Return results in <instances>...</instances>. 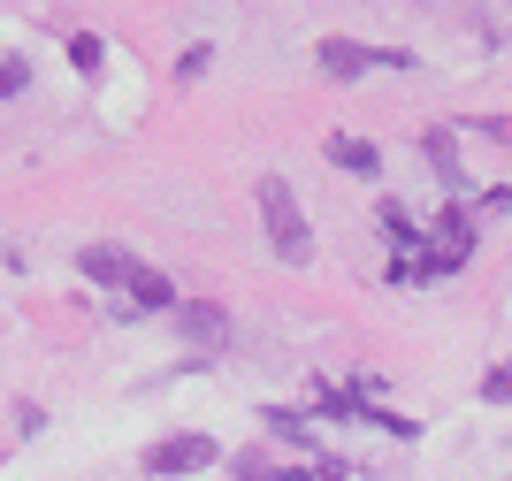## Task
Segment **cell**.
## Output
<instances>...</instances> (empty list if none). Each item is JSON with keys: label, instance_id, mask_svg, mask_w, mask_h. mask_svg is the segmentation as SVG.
Returning a JSON list of instances; mask_svg holds the SVG:
<instances>
[{"label": "cell", "instance_id": "6da1fadb", "mask_svg": "<svg viewBox=\"0 0 512 481\" xmlns=\"http://www.w3.org/2000/svg\"><path fill=\"white\" fill-rule=\"evenodd\" d=\"M260 222H268V245H276L283 268H306V260H314V230H306V214H299V199H291L283 176H260Z\"/></svg>", "mask_w": 512, "mask_h": 481}, {"label": "cell", "instance_id": "7a4b0ae2", "mask_svg": "<svg viewBox=\"0 0 512 481\" xmlns=\"http://www.w3.org/2000/svg\"><path fill=\"white\" fill-rule=\"evenodd\" d=\"M314 62H321L329 84H352V77H367V69H413V54L406 46H367V39H321Z\"/></svg>", "mask_w": 512, "mask_h": 481}, {"label": "cell", "instance_id": "3957f363", "mask_svg": "<svg viewBox=\"0 0 512 481\" xmlns=\"http://www.w3.org/2000/svg\"><path fill=\"white\" fill-rule=\"evenodd\" d=\"M207 466H222V443H214V436H199V428H184V436H161V443H146V474H153V481L207 474Z\"/></svg>", "mask_w": 512, "mask_h": 481}, {"label": "cell", "instance_id": "277c9868", "mask_svg": "<svg viewBox=\"0 0 512 481\" xmlns=\"http://www.w3.org/2000/svg\"><path fill=\"white\" fill-rule=\"evenodd\" d=\"M467 252H474V214H467V207H444V214H436V245H428L421 275H451V268H467Z\"/></svg>", "mask_w": 512, "mask_h": 481}, {"label": "cell", "instance_id": "5b68a950", "mask_svg": "<svg viewBox=\"0 0 512 481\" xmlns=\"http://www.w3.org/2000/svg\"><path fill=\"white\" fill-rule=\"evenodd\" d=\"M123 298H130V314H176V306H184V298H176V283H169L161 268H146V260H138V275L123 283Z\"/></svg>", "mask_w": 512, "mask_h": 481}, {"label": "cell", "instance_id": "8992f818", "mask_svg": "<svg viewBox=\"0 0 512 481\" xmlns=\"http://www.w3.org/2000/svg\"><path fill=\"white\" fill-rule=\"evenodd\" d=\"M176 329L192 336V344H207V352H222V344H230V314H222V306H207V298H184V306H176Z\"/></svg>", "mask_w": 512, "mask_h": 481}, {"label": "cell", "instance_id": "52a82bcc", "mask_svg": "<svg viewBox=\"0 0 512 481\" xmlns=\"http://www.w3.org/2000/svg\"><path fill=\"white\" fill-rule=\"evenodd\" d=\"M77 268H85V283H115V291H123L130 275H138V260H130L123 245H85V252H77Z\"/></svg>", "mask_w": 512, "mask_h": 481}, {"label": "cell", "instance_id": "ba28073f", "mask_svg": "<svg viewBox=\"0 0 512 481\" xmlns=\"http://www.w3.org/2000/svg\"><path fill=\"white\" fill-rule=\"evenodd\" d=\"M329 161H337L344 176H383V153L367 146V138H344V130L329 138Z\"/></svg>", "mask_w": 512, "mask_h": 481}, {"label": "cell", "instance_id": "9c48e42d", "mask_svg": "<svg viewBox=\"0 0 512 481\" xmlns=\"http://www.w3.org/2000/svg\"><path fill=\"white\" fill-rule=\"evenodd\" d=\"M421 146H428V161H436V184H444V191H467V168H459V153H451L444 130H428Z\"/></svg>", "mask_w": 512, "mask_h": 481}, {"label": "cell", "instance_id": "30bf717a", "mask_svg": "<svg viewBox=\"0 0 512 481\" xmlns=\"http://www.w3.org/2000/svg\"><path fill=\"white\" fill-rule=\"evenodd\" d=\"M100 62H107L100 31H69V69H77V77H100Z\"/></svg>", "mask_w": 512, "mask_h": 481}, {"label": "cell", "instance_id": "8fae6325", "mask_svg": "<svg viewBox=\"0 0 512 481\" xmlns=\"http://www.w3.org/2000/svg\"><path fill=\"white\" fill-rule=\"evenodd\" d=\"M314 413H329V420H367V405H360V390H337V382H321V390H314Z\"/></svg>", "mask_w": 512, "mask_h": 481}, {"label": "cell", "instance_id": "7c38bea8", "mask_svg": "<svg viewBox=\"0 0 512 481\" xmlns=\"http://www.w3.org/2000/svg\"><path fill=\"white\" fill-rule=\"evenodd\" d=\"M375 222H383L390 245H421V230H413V214L398 207V199H383V207H375Z\"/></svg>", "mask_w": 512, "mask_h": 481}, {"label": "cell", "instance_id": "4fadbf2b", "mask_svg": "<svg viewBox=\"0 0 512 481\" xmlns=\"http://www.w3.org/2000/svg\"><path fill=\"white\" fill-rule=\"evenodd\" d=\"M230 474H237V481H283V466L268 459V451H237V459H230Z\"/></svg>", "mask_w": 512, "mask_h": 481}, {"label": "cell", "instance_id": "5bb4252c", "mask_svg": "<svg viewBox=\"0 0 512 481\" xmlns=\"http://www.w3.org/2000/svg\"><path fill=\"white\" fill-rule=\"evenodd\" d=\"M23 84H31V62H23L16 46H0V100H16Z\"/></svg>", "mask_w": 512, "mask_h": 481}, {"label": "cell", "instance_id": "9a60e30c", "mask_svg": "<svg viewBox=\"0 0 512 481\" xmlns=\"http://www.w3.org/2000/svg\"><path fill=\"white\" fill-rule=\"evenodd\" d=\"M268 428H276L283 443H306V413L299 405H268Z\"/></svg>", "mask_w": 512, "mask_h": 481}, {"label": "cell", "instance_id": "2e32d148", "mask_svg": "<svg viewBox=\"0 0 512 481\" xmlns=\"http://www.w3.org/2000/svg\"><path fill=\"white\" fill-rule=\"evenodd\" d=\"M482 405H512V359H497L490 375H482Z\"/></svg>", "mask_w": 512, "mask_h": 481}]
</instances>
